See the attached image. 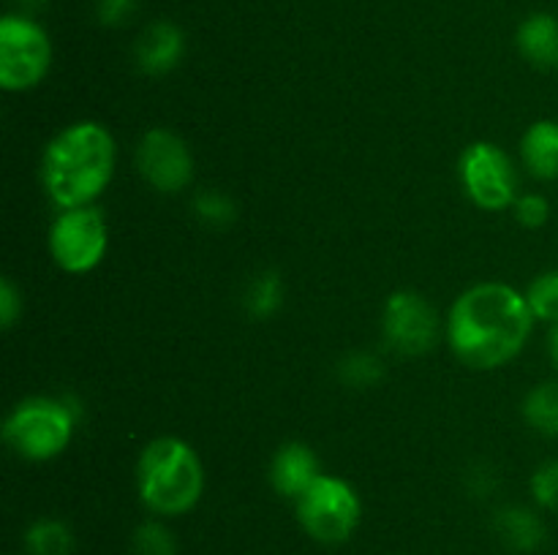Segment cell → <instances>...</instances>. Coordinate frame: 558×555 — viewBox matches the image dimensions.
Here are the masks:
<instances>
[{"mask_svg":"<svg viewBox=\"0 0 558 555\" xmlns=\"http://www.w3.org/2000/svg\"><path fill=\"white\" fill-rule=\"evenodd\" d=\"M515 221L526 229H539L550 218V205L545 196L526 194L515 199Z\"/></svg>","mask_w":558,"mask_h":555,"instance_id":"obj_24","label":"cell"},{"mask_svg":"<svg viewBox=\"0 0 558 555\" xmlns=\"http://www.w3.org/2000/svg\"><path fill=\"white\" fill-rule=\"evenodd\" d=\"M496 533L501 542L515 553H534L545 542V526L532 509L523 506H507L494 520Z\"/></svg>","mask_w":558,"mask_h":555,"instance_id":"obj_15","label":"cell"},{"mask_svg":"<svg viewBox=\"0 0 558 555\" xmlns=\"http://www.w3.org/2000/svg\"><path fill=\"white\" fill-rule=\"evenodd\" d=\"M550 357H554V362L558 365V321H556L554 332H550Z\"/></svg>","mask_w":558,"mask_h":555,"instance_id":"obj_29","label":"cell"},{"mask_svg":"<svg viewBox=\"0 0 558 555\" xmlns=\"http://www.w3.org/2000/svg\"><path fill=\"white\" fill-rule=\"evenodd\" d=\"M112 172V134L101 123H90V120L60 131L44 152V188L60 210L90 205L107 188Z\"/></svg>","mask_w":558,"mask_h":555,"instance_id":"obj_2","label":"cell"},{"mask_svg":"<svg viewBox=\"0 0 558 555\" xmlns=\"http://www.w3.org/2000/svg\"><path fill=\"white\" fill-rule=\"evenodd\" d=\"M526 299L534 319L558 321V270L543 272V275L534 278V283L526 292Z\"/></svg>","mask_w":558,"mask_h":555,"instance_id":"obj_21","label":"cell"},{"mask_svg":"<svg viewBox=\"0 0 558 555\" xmlns=\"http://www.w3.org/2000/svg\"><path fill=\"white\" fill-rule=\"evenodd\" d=\"M136 166L145 183L161 194H178L194 177V158L189 145L167 128H153L142 136L136 147Z\"/></svg>","mask_w":558,"mask_h":555,"instance_id":"obj_10","label":"cell"},{"mask_svg":"<svg viewBox=\"0 0 558 555\" xmlns=\"http://www.w3.org/2000/svg\"><path fill=\"white\" fill-rule=\"evenodd\" d=\"M14 3L22 5V11H20L22 16H31V11H38L44 3H47V0H14Z\"/></svg>","mask_w":558,"mask_h":555,"instance_id":"obj_28","label":"cell"},{"mask_svg":"<svg viewBox=\"0 0 558 555\" xmlns=\"http://www.w3.org/2000/svg\"><path fill=\"white\" fill-rule=\"evenodd\" d=\"M523 161L529 172L539 180L558 177V123L554 120H539L526 131L521 141Z\"/></svg>","mask_w":558,"mask_h":555,"instance_id":"obj_14","label":"cell"},{"mask_svg":"<svg viewBox=\"0 0 558 555\" xmlns=\"http://www.w3.org/2000/svg\"><path fill=\"white\" fill-rule=\"evenodd\" d=\"M523 417L543 435H558V381H548L529 392Z\"/></svg>","mask_w":558,"mask_h":555,"instance_id":"obj_18","label":"cell"},{"mask_svg":"<svg viewBox=\"0 0 558 555\" xmlns=\"http://www.w3.org/2000/svg\"><path fill=\"white\" fill-rule=\"evenodd\" d=\"M142 504L156 515H183L194 509L205 490L199 455L180 439H156L145 446L136 466Z\"/></svg>","mask_w":558,"mask_h":555,"instance_id":"obj_3","label":"cell"},{"mask_svg":"<svg viewBox=\"0 0 558 555\" xmlns=\"http://www.w3.org/2000/svg\"><path fill=\"white\" fill-rule=\"evenodd\" d=\"M461 180L469 199L483 210H505L518 199L515 166L501 147L477 141L461 156Z\"/></svg>","mask_w":558,"mask_h":555,"instance_id":"obj_8","label":"cell"},{"mask_svg":"<svg viewBox=\"0 0 558 555\" xmlns=\"http://www.w3.org/2000/svg\"><path fill=\"white\" fill-rule=\"evenodd\" d=\"M185 54V36L174 22H153L134 44L136 69L147 76L169 74Z\"/></svg>","mask_w":558,"mask_h":555,"instance_id":"obj_11","label":"cell"},{"mask_svg":"<svg viewBox=\"0 0 558 555\" xmlns=\"http://www.w3.org/2000/svg\"><path fill=\"white\" fill-rule=\"evenodd\" d=\"M52 63L47 30L33 16L5 14L0 20V87L22 92L36 87Z\"/></svg>","mask_w":558,"mask_h":555,"instance_id":"obj_5","label":"cell"},{"mask_svg":"<svg viewBox=\"0 0 558 555\" xmlns=\"http://www.w3.org/2000/svg\"><path fill=\"white\" fill-rule=\"evenodd\" d=\"M518 49L537 69H558V20L554 14H532L518 27Z\"/></svg>","mask_w":558,"mask_h":555,"instance_id":"obj_13","label":"cell"},{"mask_svg":"<svg viewBox=\"0 0 558 555\" xmlns=\"http://www.w3.org/2000/svg\"><path fill=\"white\" fill-rule=\"evenodd\" d=\"M529 299L507 283H477L456 299L447 319V337L463 365L494 370L518 357L532 335Z\"/></svg>","mask_w":558,"mask_h":555,"instance_id":"obj_1","label":"cell"},{"mask_svg":"<svg viewBox=\"0 0 558 555\" xmlns=\"http://www.w3.org/2000/svg\"><path fill=\"white\" fill-rule=\"evenodd\" d=\"M131 550H134V555H178V542L167 526L150 520L136 528Z\"/></svg>","mask_w":558,"mask_h":555,"instance_id":"obj_22","label":"cell"},{"mask_svg":"<svg viewBox=\"0 0 558 555\" xmlns=\"http://www.w3.org/2000/svg\"><path fill=\"white\" fill-rule=\"evenodd\" d=\"M20 313H22L20 288L14 286V281H11V278H3V281H0V324L9 330V326L16 324Z\"/></svg>","mask_w":558,"mask_h":555,"instance_id":"obj_26","label":"cell"},{"mask_svg":"<svg viewBox=\"0 0 558 555\" xmlns=\"http://www.w3.org/2000/svg\"><path fill=\"white\" fill-rule=\"evenodd\" d=\"M363 506L349 482L322 473L298 498V520L322 544H341L357 528Z\"/></svg>","mask_w":558,"mask_h":555,"instance_id":"obj_6","label":"cell"},{"mask_svg":"<svg viewBox=\"0 0 558 555\" xmlns=\"http://www.w3.org/2000/svg\"><path fill=\"white\" fill-rule=\"evenodd\" d=\"M243 305L248 310L251 319L265 321L270 316H276L283 305V281L276 270H265L259 275L251 278V283L245 286Z\"/></svg>","mask_w":558,"mask_h":555,"instance_id":"obj_16","label":"cell"},{"mask_svg":"<svg viewBox=\"0 0 558 555\" xmlns=\"http://www.w3.org/2000/svg\"><path fill=\"white\" fill-rule=\"evenodd\" d=\"M140 0H96V16L107 27H123L136 14Z\"/></svg>","mask_w":558,"mask_h":555,"instance_id":"obj_25","label":"cell"},{"mask_svg":"<svg viewBox=\"0 0 558 555\" xmlns=\"http://www.w3.org/2000/svg\"><path fill=\"white\" fill-rule=\"evenodd\" d=\"M385 379V362L374 351H349L338 362V381L349 390H371Z\"/></svg>","mask_w":558,"mask_h":555,"instance_id":"obj_17","label":"cell"},{"mask_svg":"<svg viewBox=\"0 0 558 555\" xmlns=\"http://www.w3.org/2000/svg\"><path fill=\"white\" fill-rule=\"evenodd\" d=\"M76 419L80 408L65 397H27L5 419L3 441L25 460H52L69 446Z\"/></svg>","mask_w":558,"mask_h":555,"instance_id":"obj_4","label":"cell"},{"mask_svg":"<svg viewBox=\"0 0 558 555\" xmlns=\"http://www.w3.org/2000/svg\"><path fill=\"white\" fill-rule=\"evenodd\" d=\"M532 493L539 506L558 511V460L545 462L532 479Z\"/></svg>","mask_w":558,"mask_h":555,"instance_id":"obj_23","label":"cell"},{"mask_svg":"<svg viewBox=\"0 0 558 555\" xmlns=\"http://www.w3.org/2000/svg\"><path fill=\"white\" fill-rule=\"evenodd\" d=\"M319 477V460H316V455L311 452V446L300 444V441L283 444L281 449L276 452V457H272L270 482L272 488L281 495H287V498L298 501Z\"/></svg>","mask_w":558,"mask_h":555,"instance_id":"obj_12","label":"cell"},{"mask_svg":"<svg viewBox=\"0 0 558 555\" xmlns=\"http://www.w3.org/2000/svg\"><path fill=\"white\" fill-rule=\"evenodd\" d=\"M439 332L436 310L414 292H396L387 297L381 313V335L392 351L403 357H420L428 351Z\"/></svg>","mask_w":558,"mask_h":555,"instance_id":"obj_9","label":"cell"},{"mask_svg":"<svg viewBox=\"0 0 558 555\" xmlns=\"http://www.w3.org/2000/svg\"><path fill=\"white\" fill-rule=\"evenodd\" d=\"M194 215L210 229H227L238 221V207L223 190H199L194 196Z\"/></svg>","mask_w":558,"mask_h":555,"instance_id":"obj_20","label":"cell"},{"mask_svg":"<svg viewBox=\"0 0 558 555\" xmlns=\"http://www.w3.org/2000/svg\"><path fill=\"white\" fill-rule=\"evenodd\" d=\"M469 482H472V488L469 490H472L474 495H480V498H485V495L496 488V473L490 471V468L477 466L472 473H469Z\"/></svg>","mask_w":558,"mask_h":555,"instance_id":"obj_27","label":"cell"},{"mask_svg":"<svg viewBox=\"0 0 558 555\" xmlns=\"http://www.w3.org/2000/svg\"><path fill=\"white\" fill-rule=\"evenodd\" d=\"M107 239V221L96 207H71L49 229V254L60 270L82 275L101 264Z\"/></svg>","mask_w":558,"mask_h":555,"instance_id":"obj_7","label":"cell"},{"mask_svg":"<svg viewBox=\"0 0 558 555\" xmlns=\"http://www.w3.org/2000/svg\"><path fill=\"white\" fill-rule=\"evenodd\" d=\"M25 544L31 555H71L74 550V536L69 526L52 517L36 520L25 533Z\"/></svg>","mask_w":558,"mask_h":555,"instance_id":"obj_19","label":"cell"}]
</instances>
